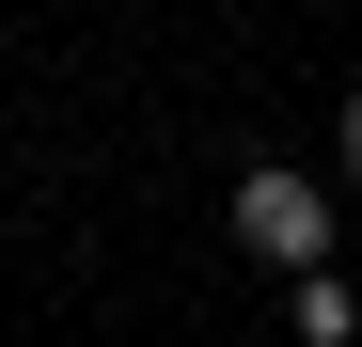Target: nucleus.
Segmentation results:
<instances>
[{"label": "nucleus", "instance_id": "obj_3", "mask_svg": "<svg viewBox=\"0 0 362 347\" xmlns=\"http://www.w3.org/2000/svg\"><path fill=\"white\" fill-rule=\"evenodd\" d=\"M331 174H346V190H362V95L331 110Z\"/></svg>", "mask_w": 362, "mask_h": 347}, {"label": "nucleus", "instance_id": "obj_1", "mask_svg": "<svg viewBox=\"0 0 362 347\" xmlns=\"http://www.w3.org/2000/svg\"><path fill=\"white\" fill-rule=\"evenodd\" d=\"M236 253H252V268H331V190H315V174H284V158H252V174H236Z\"/></svg>", "mask_w": 362, "mask_h": 347}, {"label": "nucleus", "instance_id": "obj_2", "mask_svg": "<svg viewBox=\"0 0 362 347\" xmlns=\"http://www.w3.org/2000/svg\"><path fill=\"white\" fill-rule=\"evenodd\" d=\"M299 331H315V347H346V331H362V300H346L331 268H299Z\"/></svg>", "mask_w": 362, "mask_h": 347}]
</instances>
